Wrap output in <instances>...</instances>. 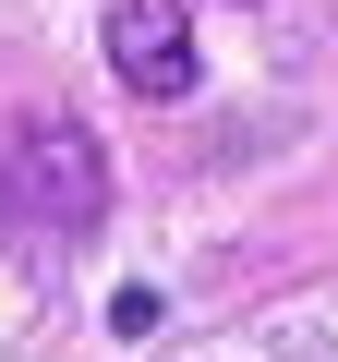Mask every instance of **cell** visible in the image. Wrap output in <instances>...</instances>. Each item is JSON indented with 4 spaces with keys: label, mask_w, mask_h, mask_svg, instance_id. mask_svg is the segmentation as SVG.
Segmentation results:
<instances>
[{
    "label": "cell",
    "mask_w": 338,
    "mask_h": 362,
    "mask_svg": "<svg viewBox=\"0 0 338 362\" xmlns=\"http://www.w3.org/2000/svg\"><path fill=\"white\" fill-rule=\"evenodd\" d=\"M109 218V157L73 133V121H25L0 145V230L25 242H85Z\"/></svg>",
    "instance_id": "6da1fadb"
},
{
    "label": "cell",
    "mask_w": 338,
    "mask_h": 362,
    "mask_svg": "<svg viewBox=\"0 0 338 362\" xmlns=\"http://www.w3.org/2000/svg\"><path fill=\"white\" fill-rule=\"evenodd\" d=\"M109 73L133 97H194V13L182 0H109Z\"/></svg>",
    "instance_id": "7a4b0ae2"
}]
</instances>
